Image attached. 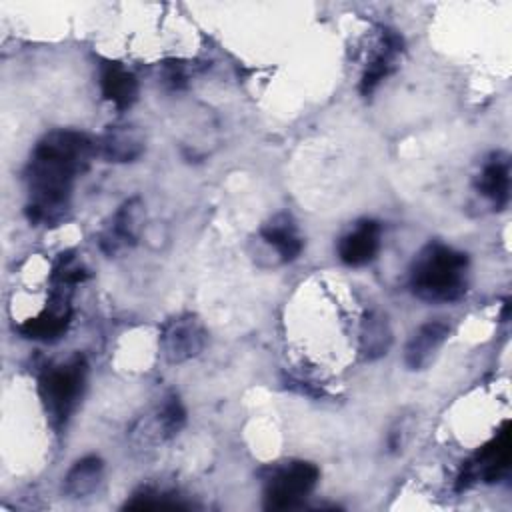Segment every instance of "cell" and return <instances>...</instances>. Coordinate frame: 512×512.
Here are the masks:
<instances>
[{
	"instance_id": "cell-1",
	"label": "cell",
	"mask_w": 512,
	"mask_h": 512,
	"mask_svg": "<svg viewBox=\"0 0 512 512\" xmlns=\"http://www.w3.org/2000/svg\"><path fill=\"white\" fill-rule=\"evenodd\" d=\"M96 144L78 130H52L32 150L26 184V216L32 224L56 226L70 210L74 180L84 174Z\"/></svg>"
},
{
	"instance_id": "cell-2",
	"label": "cell",
	"mask_w": 512,
	"mask_h": 512,
	"mask_svg": "<svg viewBox=\"0 0 512 512\" xmlns=\"http://www.w3.org/2000/svg\"><path fill=\"white\" fill-rule=\"evenodd\" d=\"M468 256L446 244L434 242L420 250L410 270L412 292L432 304L456 302L466 294Z\"/></svg>"
},
{
	"instance_id": "cell-3",
	"label": "cell",
	"mask_w": 512,
	"mask_h": 512,
	"mask_svg": "<svg viewBox=\"0 0 512 512\" xmlns=\"http://www.w3.org/2000/svg\"><path fill=\"white\" fill-rule=\"evenodd\" d=\"M86 360L76 354L68 362L48 368L38 382V392L44 404V410L54 426L66 424L74 412L86 382Z\"/></svg>"
},
{
	"instance_id": "cell-4",
	"label": "cell",
	"mask_w": 512,
	"mask_h": 512,
	"mask_svg": "<svg viewBox=\"0 0 512 512\" xmlns=\"http://www.w3.org/2000/svg\"><path fill=\"white\" fill-rule=\"evenodd\" d=\"M318 468L310 462H290L278 468L266 482L264 504L268 510L296 508L316 488Z\"/></svg>"
},
{
	"instance_id": "cell-5",
	"label": "cell",
	"mask_w": 512,
	"mask_h": 512,
	"mask_svg": "<svg viewBox=\"0 0 512 512\" xmlns=\"http://www.w3.org/2000/svg\"><path fill=\"white\" fill-rule=\"evenodd\" d=\"M510 466V434L508 424L502 426V430L484 444L462 468V474L458 476V490L472 486L474 482H498L502 474Z\"/></svg>"
},
{
	"instance_id": "cell-6",
	"label": "cell",
	"mask_w": 512,
	"mask_h": 512,
	"mask_svg": "<svg viewBox=\"0 0 512 512\" xmlns=\"http://www.w3.org/2000/svg\"><path fill=\"white\" fill-rule=\"evenodd\" d=\"M206 328L194 314H180L168 320L160 332V350L170 364L198 356L206 346Z\"/></svg>"
},
{
	"instance_id": "cell-7",
	"label": "cell",
	"mask_w": 512,
	"mask_h": 512,
	"mask_svg": "<svg viewBox=\"0 0 512 512\" xmlns=\"http://www.w3.org/2000/svg\"><path fill=\"white\" fill-rule=\"evenodd\" d=\"M144 226V206L140 198L126 200L116 214L112 216L110 224L100 234V248L104 254L112 256L118 250L136 244L140 230Z\"/></svg>"
},
{
	"instance_id": "cell-8",
	"label": "cell",
	"mask_w": 512,
	"mask_h": 512,
	"mask_svg": "<svg viewBox=\"0 0 512 512\" xmlns=\"http://www.w3.org/2000/svg\"><path fill=\"white\" fill-rule=\"evenodd\" d=\"M450 336V326L442 320H430L422 324L412 338L406 342L404 348V364L410 370H424L428 368L434 358L438 356L440 348Z\"/></svg>"
},
{
	"instance_id": "cell-9",
	"label": "cell",
	"mask_w": 512,
	"mask_h": 512,
	"mask_svg": "<svg viewBox=\"0 0 512 512\" xmlns=\"http://www.w3.org/2000/svg\"><path fill=\"white\" fill-rule=\"evenodd\" d=\"M382 228L376 220H362L354 230L338 242V256L348 266H364L372 262L380 250Z\"/></svg>"
},
{
	"instance_id": "cell-10",
	"label": "cell",
	"mask_w": 512,
	"mask_h": 512,
	"mask_svg": "<svg viewBox=\"0 0 512 512\" xmlns=\"http://www.w3.org/2000/svg\"><path fill=\"white\" fill-rule=\"evenodd\" d=\"M144 152V136L132 124H114L104 130L96 144V154L106 162H134Z\"/></svg>"
},
{
	"instance_id": "cell-11",
	"label": "cell",
	"mask_w": 512,
	"mask_h": 512,
	"mask_svg": "<svg viewBox=\"0 0 512 512\" xmlns=\"http://www.w3.org/2000/svg\"><path fill=\"white\" fill-rule=\"evenodd\" d=\"M68 324H70L68 292H58L54 304H50L38 316L28 318L18 330L24 338L52 342V340H58L68 330Z\"/></svg>"
},
{
	"instance_id": "cell-12",
	"label": "cell",
	"mask_w": 512,
	"mask_h": 512,
	"mask_svg": "<svg viewBox=\"0 0 512 512\" xmlns=\"http://www.w3.org/2000/svg\"><path fill=\"white\" fill-rule=\"evenodd\" d=\"M400 54H402V38L392 30H384L380 46L374 52L372 60L368 62L360 80V92L364 96H370L376 90V86L396 68Z\"/></svg>"
},
{
	"instance_id": "cell-13",
	"label": "cell",
	"mask_w": 512,
	"mask_h": 512,
	"mask_svg": "<svg viewBox=\"0 0 512 512\" xmlns=\"http://www.w3.org/2000/svg\"><path fill=\"white\" fill-rule=\"evenodd\" d=\"M102 96L118 110L130 108L138 98V80L118 62H106L100 70Z\"/></svg>"
},
{
	"instance_id": "cell-14",
	"label": "cell",
	"mask_w": 512,
	"mask_h": 512,
	"mask_svg": "<svg viewBox=\"0 0 512 512\" xmlns=\"http://www.w3.org/2000/svg\"><path fill=\"white\" fill-rule=\"evenodd\" d=\"M476 190L492 202L496 210H502L510 198V164L500 154L492 156L476 178Z\"/></svg>"
},
{
	"instance_id": "cell-15",
	"label": "cell",
	"mask_w": 512,
	"mask_h": 512,
	"mask_svg": "<svg viewBox=\"0 0 512 512\" xmlns=\"http://www.w3.org/2000/svg\"><path fill=\"white\" fill-rule=\"evenodd\" d=\"M260 236L266 244H270L278 252L282 262L296 260L304 246V242L296 230V224L292 222V218L288 214L274 216L268 224H264V228L260 230Z\"/></svg>"
},
{
	"instance_id": "cell-16",
	"label": "cell",
	"mask_w": 512,
	"mask_h": 512,
	"mask_svg": "<svg viewBox=\"0 0 512 512\" xmlns=\"http://www.w3.org/2000/svg\"><path fill=\"white\" fill-rule=\"evenodd\" d=\"M392 344V330L382 312H366L360 326V352L368 360L386 356Z\"/></svg>"
},
{
	"instance_id": "cell-17",
	"label": "cell",
	"mask_w": 512,
	"mask_h": 512,
	"mask_svg": "<svg viewBox=\"0 0 512 512\" xmlns=\"http://www.w3.org/2000/svg\"><path fill=\"white\" fill-rule=\"evenodd\" d=\"M104 464L98 456L80 458L64 478V492L70 498H86L94 494L102 480Z\"/></svg>"
},
{
	"instance_id": "cell-18",
	"label": "cell",
	"mask_w": 512,
	"mask_h": 512,
	"mask_svg": "<svg viewBox=\"0 0 512 512\" xmlns=\"http://www.w3.org/2000/svg\"><path fill=\"white\" fill-rule=\"evenodd\" d=\"M184 422H186V410L182 402L176 396L166 398L160 410L154 414V422H152V428L156 432V442H162L178 434Z\"/></svg>"
},
{
	"instance_id": "cell-19",
	"label": "cell",
	"mask_w": 512,
	"mask_h": 512,
	"mask_svg": "<svg viewBox=\"0 0 512 512\" xmlns=\"http://www.w3.org/2000/svg\"><path fill=\"white\" fill-rule=\"evenodd\" d=\"M164 78L166 82L172 86V88H182L186 84V70L182 64L178 62H172V64H166L164 68Z\"/></svg>"
}]
</instances>
